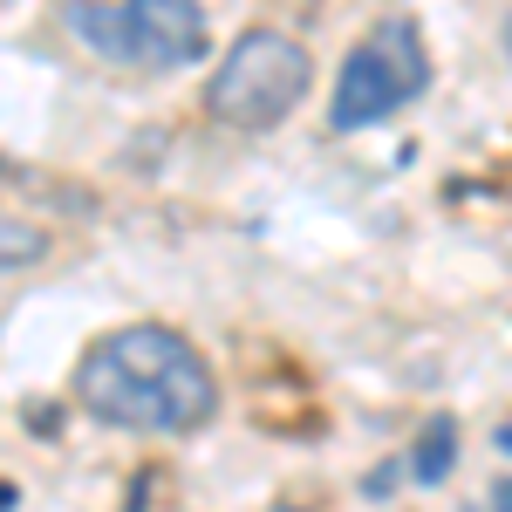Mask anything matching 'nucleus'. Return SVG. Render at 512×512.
<instances>
[{
    "instance_id": "1",
    "label": "nucleus",
    "mask_w": 512,
    "mask_h": 512,
    "mask_svg": "<svg viewBox=\"0 0 512 512\" xmlns=\"http://www.w3.org/2000/svg\"><path fill=\"white\" fill-rule=\"evenodd\" d=\"M76 396L117 431H198L219 410V383L198 349L171 328H117L82 355Z\"/></svg>"
},
{
    "instance_id": "2",
    "label": "nucleus",
    "mask_w": 512,
    "mask_h": 512,
    "mask_svg": "<svg viewBox=\"0 0 512 512\" xmlns=\"http://www.w3.org/2000/svg\"><path fill=\"white\" fill-rule=\"evenodd\" d=\"M308 82H315V62H308L301 41L280 35V28H246L212 69L205 110L226 130H274V123L294 117Z\"/></svg>"
},
{
    "instance_id": "3",
    "label": "nucleus",
    "mask_w": 512,
    "mask_h": 512,
    "mask_svg": "<svg viewBox=\"0 0 512 512\" xmlns=\"http://www.w3.org/2000/svg\"><path fill=\"white\" fill-rule=\"evenodd\" d=\"M431 82L424 41L410 14H390L369 41H355V55L335 76V103H328V130H369V123L396 117L417 89Z\"/></svg>"
},
{
    "instance_id": "4",
    "label": "nucleus",
    "mask_w": 512,
    "mask_h": 512,
    "mask_svg": "<svg viewBox=\"0 0 512 512\" xmlns=\"http://www.w3.org/2000/svg\"><path fill=\"white\" fill-rule=\"evenodd\" d=\"M205 55L198 0H130L123 7V62L137 69H185Z\"/></svg>"
},
{
    "instance_id": "5",
    "label": "nucleus",
    "mask_w": 512,
    "mask_h": 512,
    "mask_svg": "<svg viewBox=\"0 0 512 512\" xmlns=\"http://www.w3.org/2000/svg\"><path fill=\"white\" fill-rule=\"evenodd\" d=\"M69 28H76L96 55L123 62V7H103V0H69Z\"/></svg>"
},
{
    "instance_id": "6",
    "label": "nucleus",
    "mask_w": 512,
    "mask_h": 512,
    "mask_svg": "<svg viewBox=\"0 0 512 512\" xmlns=\"http://www.w3.org/2000/svg\"><path fill=\"white\" fill-rule=\"evenodd\" d=\"M458 465V424L451 417H431V431L417 437V458H410V472L424 478V485H444Z\"/></svg>"
},
{
    "instance_id": "7",
    "label": "nucleus",
    "mask_w": 512,
    "mask_h": 512,
    "mask_svg": "<svg viewBox=\"0 0 512 512\" xmlns=\"http://www.w3.org/2000/svg\"><path fill=\"white\" fill-rule=\"evenodd\" d=\"M48 253V233L28 226V219H0V267H35Z\"/></svg>"
},
{
    "instance_id": "8",
    "label": "nucleus",
    "mask_w": 512,
    "mask_h": 512,
    "mask_svg": "<svg viewBox=\"0 0 512 512\" xmlns=\"http://www.w3.org/2000/svg\"><path fill=\"white\" fill-rule=\"evenodd\" d=\"M0 506H14V485H0Z\"/></svg>"
}]
</instances>
